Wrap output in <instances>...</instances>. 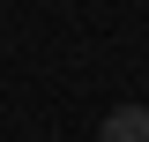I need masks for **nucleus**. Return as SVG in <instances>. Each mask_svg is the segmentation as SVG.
<instances>
[{
    "instance_id": "1",
    "label": "nucleus",
    "mask_w": 149,
    "mask_h": 142,
    "mask_svg": "<svg viewBox=\"0 0 149 142\" xmlns=\"http://www.w3.org/2000/svg\"><path fill=\"white\" fill-rule=\"evenodd\" d=\"M97 142H149V105H112Z\"/></svg>"
}]
</instances>
